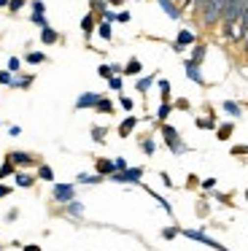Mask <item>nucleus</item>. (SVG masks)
Returning <instances> with one entry per match:
<instances>
[{
	"label": "nucleus",
	"mask_w": 248,
	"mask_h": 251,
	"mask_svg": "<svg viewBox=\"0 0 248 251\" xmlns=\"http://www.w3.org/2000/svg\"><path fill=\"white\" fill-rule=\"evenodd\" d=\"M224 3H226V0H202V3L194 8V14H199V19H202V27L205 30H213V27H219V25H221Z\"/></svg>",
	"instance_id": "obj_1"
},
{
	"label": "nucleus",
	"mask_w": 248,
	"mask_h": 251,
	"mask_svg": "<svg viewBox=\"0 0 248 251\" xmlns=\"http://www.w3.org/2000/svg\"><path fill=\"white\" fill-rule=\"evenodd\" d=\"M159 135H162V141H165V146L170 149L175 157H181V154H186L189 151V146L183 143V138H181V132L175 130V127L170 125V122H159Z\"/></svg>",
	"instance_id": "obj_2"
},
{
	"label": "nucleus",
	"mask_w": 248,
	"mask_h": 251,
	"mask_svg": "<svg viewBox=\"0 0 248 251\" xmlns=\"http://www.w3.org/2000/svg\"><path fill=\"white\" fill-rule=\"evenodd\" d=\"M143 173L146 170L140 168H127V170H113L111 176H108V181H113V184H129V186H140L143 184Z\"/></svg>",
	"instance_id": "obj_3"
},
{
	"label": "nucleus",
	"mask_w": 248,
	"mask_h": 251,
	"mask_svg": "<svg viewBox=\"0 0 248 251\" xmlns=\"http://www.w3.org/2000/svg\"><path fill=\"white\" fill-rule=\"evenodd\" d=\"M51 200L57 202V205H68L70 200H75V181H73V184L54 181V184H51Z\"/></svg>",
	"instance_id": "obj_4"
},
{
	"label": "nucleus",
	"mask_w": 248,
	"mask_h": 251,
	"mask_svg": "<svg viewBox=\"0 0 248 251\" xmlns=\"http://www.w3.org/2000/svg\"><path fill=\"white\" fill-rule=\"evenodd\" d=\"M181 235H183V238H189V240H197V243L208 246V249H216V251H229L224 243H219V240H213L210 235H205L202 229H181Z\"/></svg>",
	"instance_id": "obj_5"
},
{
	"label": "nucleus",
	"mask_w": 248,
	"mask_h": 251,
	"mask_svg": "<svg viewBox=\"0 0 248 251\" xmlns=\"http://www.w3.org/2000/svg\"><path fill=\"white\" fill-rule=\"evenodd\" d=\"M194 44H197V35H194V30L181 27V30H178V35H175V41H173V51H175V54H181V51L192 49Z\"/></svg>",
	"instance_id": "obj_6"
},
{
	"label": "nucleus",
	"mask_w": 248,
	"mask_h": 251,
	"mask_svg": "<svg viewBox=\"0 0 248 251\" xmlns=\"http://www.w3.org/2000/svg\"><path fill=\"white\" fill-rule=\"evenodd\" d=\"M5 157L11 159V162L16 165V170H25V168H32V165H38V157L30 151H8Z\"/></svg>",
	"instance_id": "obj_7"
},
{
	"label": "nucleus",
	"mask_w": 248,
	"mask_h": 251,
	"mask_svg": "<svg viewBox=\"0 0 248 251\" xmlns=\"http://www.w3.org/2000/svg\"><path fill=\"white\" fill-rule=\"evenodd\" d=\"M202 65H197V62H192L186 57V62H183V71H186V78L189 81H194L197 87H208V81H205V76H202V71H199Z\"/></svg>",
	"instance_id": "obj_8"
},
{
	"label": "nucleus",
	"mask_w": 248,
	"mask_h": 251,
	"mask_svg": "<svg viewBox=\"0 0 248 251\" xmlns=\"http://www.w3.org/2000/svg\"><path fill=\"white\" fill-rule=\"evenodd\" d=\"M156 3H159V8L173 19V22H181V19H183V8H181L178 0H156Z\"/></svg>",
	"instance_id": "obj_9"
},
{
	"label": "nucleus",
	"mask_w": 248,
	"mask_h": 251,
	"mask_svg": "<svg viewBox=\"0 0 248 251\" xmlns=\"http://www.w3.org/2000/svg\"><path fill=\"white\" fill-rule=\"evenodd\" d=\"M138 122H140V119H138L135 114H127L122 122H119V127H116V135H119V138H129L135 130H138Z\"/></svg>",
	"instance_id": "obj_10"
},
{
	"label": "nucleus",
	"mask_w": 248,
	"mask_h": 251,
	"mask_svg": "<svg viewBox=\"0 0 248 251\" xmlns=\"http://www.w3.org/2000/svg\"><path fill=\"white\" fill-rule=\"evenodd\" d=\"M100 98H102L100 92H81L78 98H75L73 105H75V111H86V108H95Z\"/></svg>",
	"instance_id": "obj_11"
},
{
	"label": "nucleus",
	"mask_w": 248,
	"mask_h": 251,
	"mask_svg": "<svg viewBox=\"0 0 248 251\" xmlns=\"http://www.w3.org/2000/svg\"><path fill=\"white\" fill-rule=\"evenodd\" d=\"M97 22H100V19H97V14H92V11H86L84 17H81V33H84V38L89 41L92 35H95V30H97Z\"/></svg>",
	"instance_id": "obj_12"
},
{
	"label": "nucleus",
	"mask_w": 248,
	"mask_h": 251,
	"mask_svg": "<svg viewBox=\"0 0 248 251\" xmlns=\"http://www.w3.org/2000/svg\"><path fill=\"white\" fill-rule=\"evenodd\" d=\"M38 181V176L27 173V170H16L14 173V186H19V189H32Z\"/></svg>",
	"instance_id": "obj_13"
},
{
	"label": "nucleus",
	"mask_w": 248,
	"mask_h": 251,
	"mask_svg": "<svg viewBox=\"0 0 248 251\" xmlns=\"http://www.w3.org/2000/svg\"><path fill=\"white\" fill-rule=\"evenodd\" d=\"M156 84V73H143V76L135 78V92L140 95H149V89Z\"/></svg>",
	"instance_id": "obj_14"
},
{
	"label": "nucleus",
	"mask_w": 248,
	"mask_h": 251,
	"mask_svg": "<svg viewBox=\"0 0 248 251\" xmlns=\"http://www.w3.org/2000/svg\"><path fill=\"white\" fill-rule=\"evenodd\" d=\"M122 76H132V78L143 76V62H140L138 57H129V60L124 62V73H122Z\"/></svg>",
	"instance_id": "obj_15"
},
{
	"label": "nucleus",
	"mask_w": 248,
	"mask_h": 251,
	"mask_svg": "<svg viewBox=\"0 0 248 251\" xmlns=\"http://www.w3.org/2000/svg\"><path fill=\"white\" fill-rule=\"evenodd\" d=\"M113 170H116V168H113V159L111 157H97L95 159V173H100L102 178H108Z\"/></svg>",
	"instance_id": "obj_16"
},
{
	"label": "nucleus",
	"mask_w": 248,
	"mask_h": 251,
	"mask_svg": "<svg viewBox=\"0 0 248 251\" xmlns=\"http://www.w3.org/2000/svg\"><path fill=\"white\" fill-rule=\"evenodd\" d=\"M216 138H219V141L221 143H224V141H229V138H232V132H235V122H219V125H216Z\"/></svg>",
	"instance_id": "obj_17"
},
{
	"label": "nucleus",
	"mask_w": 248,
	"mask_h": 251,
	"mask_svg": "<svg viewBox=\"0 0 248 251\" xmlns=\"http://www.w3.org/2000/svg\"><path fill=\"white\" fill-rule=\"evenodd\" d=\"M194 125H197L199 130H216V125H219V116H216L213 111H208V116H194Z\"/></svg>",
	"instance_id": "obj_18"
},
{
	"label": "nucleus",
	"mask_w": 248,
	"mask_h": 251,
	"mask_svg": "<svg viewBox=\"0 0 248 251\" xmlns=\"http://www.w3.org/2000/svg\"><path fill=\"white\" fill-rule=\"evenodd\" d=\"M102 181H105V178H102V176L100 173H78V176H75V186H97V184H102Z\"/></svg>",
	"instance_id": "obj_19"
},
{
	"label": "nucleus",
	"mask_w": 248,
	"mask_h": 251,
	"mask_svg": "<svg viewBox=\"0 0 248 251\" xmlns=\"http://www.w3.org/2000/svg\"><path fill=\"white\" fill-rule=\"evenodd\" d=\"M221 111H224L229 119H240L243 116V105L237 103V100H224V103H221Z\"/></svg>",
	"instance_id": "obj_20"
},
{
	"label": "nucleus",
	"mask_w": 248,
	"mask_h": 251,
	"mask_svg": "<svg viewBox=\"0 0 248 251\" xmlns=\"http://www.w3.org/2000/svg\"><path fill=\"white\" fill-rule=\"evenodd\" d=\"M205 57H208V46H205V44H199V41H197V44L192 46V54H189V60H192V62H197V65H202V62H205Z\"/></svg>",
	"instance_id": "obj_21"
},
{
	"label": "nucleus",
	"mask_w": 248,
	"mask_h": 251,
	"mask_svg": "<svg viewBox=\"0 0 248 251\" xmlns=\"http://www.w3.org/2000/svg\"><path fill=\"white\" fill-rule=\"evenodd\" d=\"M32 81H35V76L32 73H27V76H22V73H16L14 81H11V89H30Z\"/></svg>",
	"instance_id": "obj_22"
},
{
	"label": "nucleus",
	"mask_w": 248,
	"mask_h": 251,
	"mask_svg": "<svg viewBox=\"0 0 248 251\" xmlns=\"http://www.w3.org/2000/svg\"><path fill=\"white\" fill-rule=\"evenodd\" d=\"M57 41H59V33L51 27V25H49V27H41V44L43 46H54Z\"/></svg>",
	"instance_id": "obj_23"
},
{
	"label": "nucleus",
	"mask_w": 248,
	"mask_h": 251,
	"mask_svg": "<svg viewBox=\"0 0 248 251\" xmlns=\"http://www.w3.org/2000/svg\"><path fill=\"white\" fill-rule=\"evenodd\" d=\"M140 186H143V184H140ZM143 189H146V192H149V195H151V200H156V202H159V208H162V211L167 213V216H173V205H170V202H167L165 197L159 195V192H154V189H151V186H143Z\"/></svg>",
	"instance_id": "obj_24"
},
{
	"label": "nucleus",
	"mask_w": 248,
	"mask_h": 251,
	"mask_svg": "<svg viewBox=\"0 0 248 251\" xmlns=\"http://www.w3.org/2000/svg\"><path fill=\"white\" fill-rule=\"evenodd\" d=\"M95 33L100 35L102 41H108V44H111V41H113V25L105 22V19H100V22H97V30H95Z\"/></svg>",
	"instance_id": "obj_25"
},
{
	"label": "nucleus",
	"mask_w": 248,
	"mask_h": 251,
	"mask_svg": "<svg viewBox=\"0 0 248 251\" xmlns=\"http://www.w3.org/2000/svg\"><path fill=\"white\" fill-rule=\"evenodd\" d=\"M173 100H159V108H156V122H167L173 114Z\"/></svg>",
	"instance_id": "obj_26"
},
{
	"label": "nucleus",
	"mask_w": 248,
	"mask_h": 251,
	"mask_svg": "<svg viewBox=\"0 0 248 251\" xmlns=\"http://www.w3.org/2000/svg\"><path fill=\"white\" fill-rule=\"evenodd\" d=\"M38 181H46V184H54V168L46 162H38Z\"/></svg>",
	"instance_id": "obj_27"
},
{
	"label": "nucleus",
	"mask_w": 248,
	"mask_h": 251,
	"mask_svg": "<svg viewBox=\"0 0 248 251\" xmlns=\"http://www.w3.org/2000/svg\"><path fill=\"white\" fill-rule=\"evenodd\" d=\"M156 87H159V100H173V87L167 78H159L156 76Z\"/></svg>",
	"instance_id": "obj_28"
},
{
	"label": "nucleus",
	"mask_w": 248,
	"mask_h": 251,
	"mask_svg": "<svg viewBox=\"0 0 248 251\" xmlns=\"http://www.w3.org/2000/svg\"><path fill=\"white\" fill-rule=\"evenodd\" d=\"M14 173H16V165L11 162L8 157L3 159V165H0V181H5V178H14Z\"/></svg>",
	"instance_id": "obj_29"
},
{
	"label": "nucleus",
	"mask_w": 248,
	"mask_h": 251,
	"mask_svg": "<svg viewBox=\"0 0 248 251\" xmlns=\"http://www.w3.org/2000/svg\"><path fill=\"white\" fill-rule=\"evenodd\" d=\"M25 62H27V65H43V62H49V57L43 54V51H27Z\"/></svg>",
	"instance_id": "obj_30"
},
{
	"label": "nucleus",
	"mask_w": 248,
	"mask_h": 251,
	"mask_svg": "<svg viewBox=\"0 0 248 251\" xmlns=\"http://www.w3.org/2000/svg\"><path fill=\"white\" fill-rule=\"evenodd\" d=\"M95 111H97V114H108V116H111L113 111H116V105H113V100L100 98V100H97V105H95Z\"/></svg>",
	"instance_id": "obj_31"
},
{
	"label": "nucleus",
	"mask_w": 248,
	"mask_h": 251,
	"mask_svg": "<svg viewBox=\"0 0 248 251\" xmlns=\"http://www.w3.org/2000/svg\"><path fill=\"white\" fill-rule=\"evenodd\" d=\"M140 149H143L146 157H154V154H156V143H154V138H151V135L140 138Z\"/></svg>",
	"instance_id": "obj_32"
},
{
	"label": "nucleus",
	"mask_w": 248,
	"mask_h": 251,
	"mask_svg": "<svg viewBox=\"0 0 248 251\" xmlns=\"http://www.w3.org/2000/svg\"><path fill=\"white\" fill-rule=\"evenodd\" d=\"M86 3H89V11L97 14V19H100L102 14H105V8H108V0H86Z\"/></svg>",
	"instance_id": "obj_33"
},
{
	"label": "nucleus",
	"mask_w": 248,
	"mask_h": 251,
	"mask_svg": "<svg viewBox=\"0 0 248 251\" xmlns=\"http://www.w3.org/2000/svg\"><path fill=\"white\" fill-rule=\"evenodd\" d=\"M92 141L95 143H105V135H108V127H102V125H92Z\"/></svg>",
	"instance_id": "obj_34"
},
{
	"label": "nucleus",
	"mask_w": 248,
	"mask_h": 251,
	"mask_svg": "<svg viewBox=\"0 0 248 251\" xmlns=\"http://www.w3.org/2000/svg\"><path fill=\"white\" fill-rule=\"evenodd\" d=\"M97 76L108 81L111 76H119V73H113V65H111V62H102V65H97Z\"/></svg>",
	"instance_id": "obj_35"
},
{
	"label": "nucleus",
	"mask_w": 248,
	"mask_h": 251,
	"mask_svg": "<svg viewBox=\"0 0 248 251\" xmlns=\"http://www.w3.org/2000/svg\"><path fill=\"white\" fill-rule=\"evenodd\" d=\"M65 211H68L70 216H81V213H84V202H78V200H70L68 205H65Z\"/></svg>",
	"instance_id": "obj_36"
},
{
	"label": "nucleus",
	"mask_w": 248,
	"mask_h": 251,
	"mask_svg": "<svg viewBox=\"0 0 248 251\" xmlns=\"http://www.w3.org/2000/svg\"><path fill=\"white\" fill-rule=\"evenodd\" d=\"M119 105H122V111H127V114L135 111V100L127 98V95H122V92H119Z\"/></svg>",
	"instance_id": "obj_37"
},
{
	"label": "nucleus",
	"mask_w": 248,
	"mask_h": 251,
	"mask_svg": "<svg viewBox=\"0 0 248 251\" xmlns=\"http://www.w3.org/2000/svg\"><path fill=\"white\" fill-rule=\"evenodd\" d=\"M108 89H111V92H122L124 89V76H111L108 78Z\"/></svg>",
	"instance_id": "obj_38"
},
{
	"label": "nucleus",
	"mask_w": 248,
	"mask_h": 251,
	"mask_svg": "<svg viewBox=\"0 0 248 251\" xmlns=\"http://www.w3.org/2000/svg\"><path fill=\"white\" fill-rule=\"evenodd\" d=\"M30 22L35 25V27H49V19H46V14H30Z\"/></svg>",
	"instance_id": "obj_39"
},
{
	"label": "nucleus",
	"mask_w": 248,
	"mask_h": 251,
	"mask_svg": "<svg viewBox=\"0 0 248 251\" xmlns=\"http://www.w3.org/2000/svg\"><path fill=\"white\" fill-rule=\"evenodd\" d=\"M178 235H181V227H165L162 229V238L165 240H175Z\"/></svg>",
	"instance_id": "obj_40"
},
{
	"label": "nucleus",
	"mask_w": 248,
	"mask_h": 251,
	"mask_svg": "<svg viewBox=\"0 0 248 251\" xmlns=\"http://www.w3.org/2000/svg\"><path fill=\"white\" fill-rule=\"evenodd\" d=\"M11 81H14V73L5 68V71H0V87H11Z\"/></svg>",
	"instance_id": "obj_41"
},
{
	"label": "nucleus",
	"mask_w": 248,
	"mask_h": 251,
	"mask_svg": "<svg viewBox=\"0 0 248 251\" xmlns=\"http://www.w3.org/2000/svg\"><path fill=\"white\" fill-rule=\"evenodd\" d=\"M173 108H175V111H189L192 105H189L186 98H175V100H173Z\"/></svg>",
	"instance_id": "obj_42"
},
{
	"label": "nucleus",
	"mask_w": 248,
	"mask_h": 251,
	"mask_svg": "<svg viewBox=\"0 0 248 251\" xmlns=\"http://www.w3.org/2000/svg\"><path fill=\"white\" fill-rule=\"evenodd\" d=\"M25 6H27L25 0H8V11H11V14H19Z\"/></svg>",
	"instance_id": "obj_43"
},
{
	"label": "nucleus",
	"mask_w": 248,
	"mask_h": 251,
	"mask_svg": "<svg viewBox=\"0 0 248 251\" xmlns=\"http://www.w3.org/2000/svg\"><path fill=\"white\" fill-rule=\"evenodd\" d=\"M8 71L14 73V76H16V73H22V60H19V57H11V60H8Z\"/></svg>",
	"instance_id": "obj_44"
},
{
	"label": "nucleus",
	"mask_w": 248,
	"mask_h": 251,
	"mask_svg": "<svg viewBox=\"0 0 248 251\" xmlns=\"http://www.w3.org/2000/svg\"><path fill=\"white\" fill-rule=\"evenodd\" d=\"M216 184H219L216 178H199V186H202V192H213Z\"/></svg>",
	"instance_id": "obj_45"
},
{
	"label": "nucleus",
	"mask_w": 248,
	"mask_h": 251,
	"mask_svg": "<svg viewBox=\"0 0 248 251\" xmlns=\"http://www.w3.org/2000/svg\"><path fill=\"white\" fill-rule=\"evenodd\" d=\"M129 19H132V14H129L127 8H122V11H116V22H119V25H127Z\"/></svg>",
	"instance_id": "obj_46"
},
{
	"label": "nucleus",
	"mask_w": 248,
	"mask_h": 251,
	"mask_svg": "<svg viewBox=\"0 0 248 251\" xmlns=\"http://www.w3.org/2000/svg\"><path fill=\"white\" fill-rule=\"evenodd\" d=\"M30 8H32V14H46V3L43 0H32Z\"/></svg>",
	"instance_id": "obj_47"
},
{
	"label": "nucleus",
	"mask_w": 248,
	"mask_h": 251,
	"mask_svg": "<svg viewBox=\"0 0 248 251\" xmlns=\"http://www.w3.org/2000/svg\"><path fill=\"white\" fill-rule=\"evenodd\" d=\"M229 154H232V157H243V154H246V157H248V146H246V143H243V146H232Z\"/></svg>",
	"instance_id": "obj_48"
},
{
	"label": "nucleus",
	"mask_w": 248,
	"mask_h": 251,
	"mask_svg": "<svg viewBox=\"0 0 248 251\" xmlns=\"http://www.w3.org/2000/svg\"><path fill=\"white\" fill-rule=\"evenodd\" d=\"M113 168H116V170H127L129 165H127V159H124V157H113Z\"/></svg>",
	"instance_id": "obj_49"
},
{
	"label": "nucleus",
	"mask_w": 248,
	"mask_h": 251,
	"mask_svg": "<svg viewBox=\"0 0 248 251\" xmlns=\"http://www.w3.org/2000/svg\"><path fill=\"white\" fill-rule=\"evenodd\" d=\"M213 200L224 202V205H229V202H232V200H229V195H224V192H216V189H213Z\"/></svg>",
	"instance_id": "obj_50"
},
{
	"label": "nucleus",
	"mask_w": 248,
	"mask_h": 251,
	"mask_svg": "<svg viewBox=\"0 0 248 251\" xmlns=\"http://www.w3.org/2000/svg\"><path fill=\"white\" fill-rule=\"evenodd\" d=\"M100 19H105V22L113 25V22H116V11H113V8H105V14H102Z\"/></svg>",
	"instance_id": "obj_51"
},
{
	"label": "nucleus",
	"mask_w": 248,
	"mask_h": 251,
	"mask_svg": "<svg viewBox=\"0 0 248 251\" xmlns=\"http://www.w3.org/2000/svg\"><path fill=\"white\" fill-rule=\"evenodd\" d=\"M11 192H14V186H11V184H3V181H0V197H8Z\"/></svg>",
	"instance_id": "obj_52"
},
{
	"label": "nucleus",
	"mask_w": 248,
	"mask_h": 251,
	"mask_svg": "<svg viewBox=\"0 0 248 251\" xmlns=\"http://www.w3.org/2000/svg\"><path fill=\"white\" fill-rule=\"evenodd\" d=\"M159 178H162V184H165L167 189L173 186V178H170V173H165V170H162V173H159Z\"/></svg>",
	"instance_id": "obj_53"
},
{
	"label": "nucleus",
	"mask_w": 248,
	"mask_h": 251,
	"mask_svg": "<svg viewBox=\"0 0 248 251\" xmlns=\"http://www.w3.org/2000/svg\"><path fill=\"white\" fill-rule=\"evenodd\" d=\"M8 135H11V138H19V135H22V127H19V125H11V127H8Z\"/></svg>",
	"instance_id": "obj_54"
},
{
	"label": "nucleus",
	"mask_w": 248,
	"mask_h": 251,
	"mask_svg": "<svg viewBox=\"0 0 248 251\" xmlns=\"http://www.w3.org/2000/svg\"><path fill=\"white\" fill-rule=\"evenodd\" d=\"M22 251H41L38 243H22Z\"/></svg>",
	"instance_id": "obj_55"
},
{
	"label": "nucleus",
	"mask_w": 248,
	"mask_h": 251,
	"mask_svg": "<svg viewBox=\"0 0 248 251\" xmlns=\"http://www.w3.org/2000/svg\"><path fill=\"white\" fill-rule=\"evenodd\" d=\"M186 186H199V178H197V176H189V181H186Z\"/></svg>",
	"instance_id": "obj_56"
},
{
	"label": "nucleus",
	"mask_w": 248,
	"mask_h": 251,
	"mask_svg": "<svg viewBox=\"0 0 248 251\" xmlns=\"http://www.w3.org/2000/svg\"><path fill=\"white\" fill-rule=\"evenodd\" d=\"M119 6H124V0H108V8H119Z\"/></svg>",
	"instance_id": "obj_57"
},
{
	"label": "nucleus",
	"mask_w": 248,
	"mask_h": 251,
	"mask_svg": "<svg viewBox=\"0 0 248 251\" xmlns=\"http://www.w3.org/2000/svg\"><path fill=\"white\" fill-rule=\"evenodd\" d=\"M16 216H19V211H16V208H11V211H8V216H5V219H8V222H14Z\"/></svg>",
	"instance_id": "obj_58"
},
{
	"label": "nucleus",
	"mask_w": 248,
	"mask_h": 251,
	"mask_svg": "<svg viewBox=\"0 0 248 251\" xmlns=\"http://www.w3.org/2000/svg\"><path fill=\"white\" fill-rule=\"evenodd\" d=\"M240 46H243V54H246V57H248V35H246V41H243V44H240Z\"/></svg>",
	"instance_id": "obj_59"
},
{
	"label": "nucleus",
	"mask_w": 248,
	"mask_h": 251,
	"mask_svg": "<svg viewBox=\"0 0 248 251\" xmlns=\"http://www.w3.org/2000/svg\"><path fill=\"white\" fill-rule=\"evenodd\" d=\"M0 8H8V0H0Z\"/></svg>",
	"instance_id": "obj_60"
},
{
	"label": "nucleus",
	"mask_w": 248,
	"mask_h": 251,
	"mask_svg": "<svg viewBox=\"0 0 248 251\" xmlns=\"http://www.w3.org/2000/svg\"><path fill=\"white\" fill-rule=\"evenodd\" d=\"M243 197H246V202H248V186H246V192H243Z\"/></svg>",
	"instance_id": "obj_61"
},
{
	"label": "nucleus",
	"mask_w": 248,
	"mask_h": 251,
	"mask_svg": "<svg viewBox=\"0 0 248 251\" xmlns=\"http://www.w3.org/2000/svg\"><path fill=\"white\" fill-rule=\"evenodd\" d=\"M0 251H3V246H0Z\"/></svg>",
	"instance_id": "obj_62"
},
{
	"label": "nucleus",
	"mask_w": 248,
	"mask_h": 251,
	"mask_svg": "<svg viewBox=\"0 0 248 251\" xmlns=\"http://www.w3.org/2000/svg\"><path fill=\"white\" fill-rule=\"evenodd\" d=\"M0 125H3V122H0Z\"/></svg>",
	"instance_id": "obj_63"
},
{
	"label": "nucleus",
	"mask_w": 248,
	"mask_h": 251,
	"mask_svg": "<svg viewBox=\"0 0 248 251\" xmlns=\"http://www.w3.org/2000/svg\"><path fill=\"white\" fill-rule=\"evenodd\" d=\"M246 146H248V143H246Z\"/></svg>",
	"instance_id": "obj_64"
}]
</instances>
